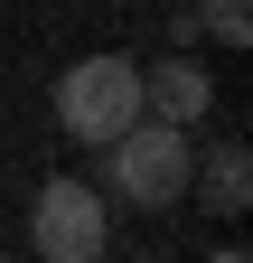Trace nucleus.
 Instances as JSON below:
<instances>
[{
	"mask_svg": "<svg viewBox=\"0 0 253 263\" xmlns=\"http://www.w3.org/2000/svg\"><path fill=\"white\" fill-rule=\"evenodd\" d=\"M141 113L150 122H178V132L216 113V76L197 66V47H169L160 66H141Z\"/></svg>",
	"mask_w": 253,
	"mask_h": 263,
	"instance_id": "obj_4",
	"label": "nucleus"
},
{
	"mask_svg": "<svg viewBox=\"0 0 253 263\" xmlns=\"http://www.w3.org/2000/svg\"><path fill=\"white\" fill-rule=\"evenodd\" d=\"M187 170H197V141H187L178 122H122L103 141V197L122 207H178L187 197Z\"/></svg>",
	"mask_w": 253,
	"mask_h": 263,
	"instance_id": "obj_1",
	"label": "nucleus"
},
{
	"mask_svg": "<svg viewBox=\"0 0 253 263\" xmlns=\"http://www.w3.org/2000/svg\"><path fill=\"white\" fill-rule=\"evenodd\" d=\"M197 38L206 47H253V0H197Z\"/></svg>",
	"mask_w": 253,
	"mask_h": 263,
	"instance_id": "obj_6",
	"label": "nucleus"
},
{
	"mask_svg": "<svg viewBox=\"0 0 253 263\" xmlns=\"http://www.w3.org/2000/svg\"><path fill=\"white\" fill-rule=\"evenodd\" d=\"M206 263H253V254H244V245H225V254H206Z\"/></svg>",
	"mask_w": 253,
	"mask_h": 263,
	"instance_id": "obj_7",
	"label": "nucleus"
},
{
	"mask_svg": "<svg viewBox=\"0 0 253 263\" xmlns=\"http://www.w3.org/2000/svg\"><path fill=\"white\" fill-rule=\"evenodd\" d=\"M56 122H66V141L103 151L122 122H141V66L132 57H75L56 76Z\"/></svg>",
	"mask_w": 253,
	"mask_h": 263,
	"instance_id": "obj_2",
	"label": "nucleus"
},
{
	"mask_svg": "<svg viewBox=\"0 0 253 263\" xmlns=\"http://www.w3.org/2000/svg\"><path fill=\"white\" fill-rule=\"evenodd\" d=\"M28 245H38V263H103V245H113V197L85 188V179H47L38 207H28Z\"/></svg>",
	"mask_w": 253,
	"mask_h": 263,
	"instance_id": "obj_3",
	"label": "nucleus"
},
{
	"mask_svg": "<svg viewBox=\"0 0 253 263\" xmlns=\"http://www.w3.org/2000/svg\"><path fill=\"white\" fill-rule=\"evenodd\" d=\"M187 188H197L206 216H244V207H253V151H244V141H216L197 170H187Z\"/></svg>",
	"mask_w": 253,
	"mask_h": 263,
	"instance_id": "obj_5",
	"label": "nucleus"
},
{
	"mask_svg": "<svg viewBox=\"0 0 253 263\" xmlns=\"http://www.w3.org/2000/svg\"><path fill=\"white\" fill-rule=\"evenodd\" d=\"M0 263H10V254H0Z\"/></svg>",
	"mask_w": 253,
	"mask_h": 263,
	"instance_id": "obj_8",
	"label": "nucleus"
}]
</instances>
